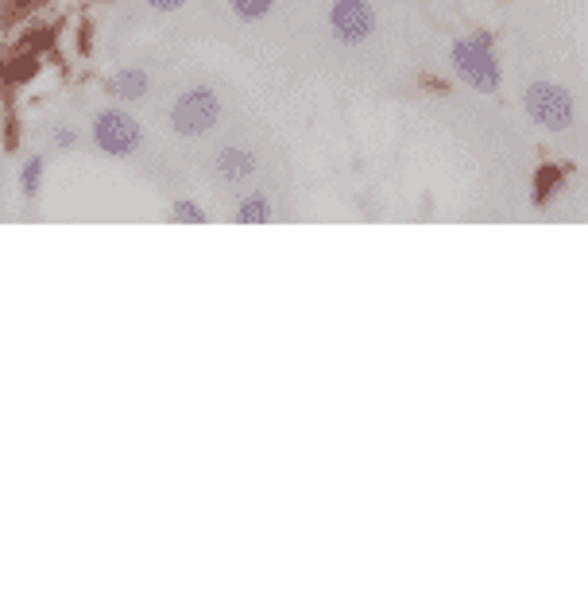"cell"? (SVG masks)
<instances>
[{
    "label": "cell",
    "mask_w": 588,
    "mask_h": 592,
    "mask_svg": "<svg viewBox=\"0 0 588 592\" xmlns=\"http://www.w3.org/2000/svg\"><path fill=\"white\" fill-rule=\"evenodd\" d=\"M449 67H453V74H457L465 85H472L477 94H495V90L503 85L500 59H495L488 35H465V39H453Z\"/></svg>",
    "instance_id": "1"
},
{
    "label": "cell",
    "mask_w": 588,
    "mask_h": 592,
    "mask_svg": "<svg viewBox=\"0 0 588 592\" xmlns=\"http://www.w3.org/2000/svg\"><path fill=\"white\" fill-rule=\"evenodd\" d=\"M221 120V97L209 90V85H190L175 97L171 113H167V125L182 140H197V135H209Z\"/></svg>",
    "instance_id": "2"
},
{
    "label": "cell",
    "mask_w": 588,
    "mask_h": 592,
    "mask_svg": "<svg viewBox=\"0 0 588 592\" xmlns=\"http://www.w3.org/2000/svg\"><path fill=\"white\" fill-rule=\"evenodd\" d=\"M89 144L109 159H129L144 147V125L129 109H101L89 125Z\"/></svg>",
    "instance_id": "3"
},
{
    "label": "cell",
    "mask_w": 588,
    "mask_h": 592,
    "mask_svg": "<svg viewBox=\"0 0 588 592\" xmlns=\"http://www.w3.org/2000/svg\"><path fill=\"white\" fill-rule=\"evenodd\" d=\"M523 109L545 132H565V128L577 120V102L565 85L557 82H530L527 94H523Z\"/></svg>",
    "instance_id": "4"
},
{
    "label": "cell",
    "mask_w": 588,
    "mask_h": 592,
    "mask_svg": "<svg viewBox=\"0 0 588 592\" xmlns=\"http://www.w3.org/2000/svg\"><path fill=\"white\" fill-rule=\"evenodd\" d=\"M329 32L341 47H360L375 32L372 0H333L329 4Z\"/></svg>",
    "instance_id": "5"
},
{
    "label": "cell",
    "mask_w": 588,
    "mask_h": 592,
    "mask_svg": "<svg viewBox=\"0 0 588 592\" xmlns=\"http://www.w3.org/2000/svg\"><path fill=\"white\" fill-rule=\"evenodd\" d=\"M256 170H260L256 152H248V147H240V144H229V147H221V152L214 155L217 182H221V187H229V190L244 187L248 178H256Z\"/></svg>",
    "instance_id": "6"
},
{
    "label": "cell",
    "mask_w": 588,
    "mask_h": 592,
    "mask_svg": "<svg viewBox=\"0 0 588 592\" xmlns=\"http://www.w3.org/2000/svg\"><path fill=\"white\" fill-rule=\"evenodd\" d=\"M105 97L117 105H132V102H144L147 90H152V74L144 67H124V70H112L109 78L101 82Z\"/></svg>",
    "instance_id": "7"
},
{
    "label": "cell",
    "mask_w": 588,
    "mask_h": 592,
    "mask_svg": "<svg viewBox=\"0 0 588 592\" xmlns=\"http://www.w3.org/2000/svg\"><path fill=\"white\" fill-rule=\"evenodd\" d=\"M44 182H47V159H44V155H32V159H24V167L16 170L20 198H24L27 205H35V202H39V194H44Z\"/></svg>",
    "instance_id": "8"
},
{
    "label": "cell",
    "mask_w": 588,
    "mask_h": 592,
    "mask_svg": "<svg viewBox=\"0 0 588 592\" xmlns=\"http://www.w3.org/2000/svg\"><path fill=\"white\" fill-rule=\"evenodd\" d=\"M275 217V210H272V198L267 194H244L237 202V210H232V225H267V221Z\"/></svg>",
    "instance_id": "9"
},
{
    "label": "cell",
    "mask_w": 588,
    "mask_h": 592,
    "mask_svg": "<svg viewBox=\"0 0 588 592\" xmlns=\"http://www.w3.org/2000/svg\"><path fill=\"white\" fill-rule=\"evenodd\" d=\"M163 217L171 221V225H205V221H209V213H205L194 198H175Z\"/></svg>",
    "instance_id": "10"
},
{
    "label": "cell",
    "mask_w": 588,
    "mask_h": 592,
    "mask_svg": "<svg viewBox=\"0 0 588 592\" xmlns=\"http://www.w3.org/2000/svg\"><path fill=\"white\" fill-rule=\"evenodd\" d=\"M229 9L237 20H244V24H260V20L272 16L275 0H229Z\"/></svg>",
    "instance_id": "11"
},
{
    "label": "cell",
    "mask_w": 588,
    "mask_h": 592,
    "mask_svg": "<svg viewBox=\"0 0 588 592\" xmlns=\"http://www.w3.org/2000/svg\"><path fill=\"white\" fill-rule=\"evenodd\" d=\"M557 187H562V175H557V167H542V170H538V178H535V205L550 202Z\"/></svg>",
    "instance_id": "12"
},
{
    "label": "cell",
    "mask_w": 588,
    "mask_h": 592,
    "mask_svg": "<svg viewBox=\"0 0 588 592\" xmlns=\"http://www.w3.org/2000/svg\"><path fill=\"white\" fill-rule=\"evenodd\" d=\"M51 147L55 152H74V147H82V132L70 125H55L51 128Z\"/></svg>",
    "instance_id": "13"
},
{
    "label": "cell",
    "mask_w": 588,
    "mask_h": 592,
    "mask_svg": "<svg viewBox=\"0 0 588 592\" xmlns=\"http://www.w3.org/2000/svg\"><path fill=\"white\" fill-rule=\"evenodd\" d=\"M147 9L152 12H179V9H187V0H147Z\"/></svg>",
    "instance_id": "14"
},
{
    "label": "cell",
    "mask_w": 588,
    "mask_h": 592,
    "mask_svg": "<svg viewBox=\"0 0 588 592\" xmlns=\"http://www.w3.org/2000/svg\"><path fill=\"white\" fill-rule=\"evenodd\" d=\"M0 187H4V175H0Z\"/></svg>",
    "instance_id": "15"
},
{
    "label": "cell",
    "mask_w": 588,
    "mask_h": 592,
    "mask_svg": "<svg viewBox=\"0 0 588 592\" xmlns=\"http://www.w3.org/2000/svg\"><path fill=\"white\" fill-rule=\"evenodd\" d=\"M0 4H4V0H0Z\"/></svg>",
    "instance_id": "16"
}]
</instances>
